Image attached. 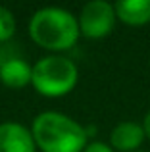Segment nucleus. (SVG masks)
Segmentation results:
<instances>
[{
    "label": "nucleus",
    "mask_w": 150,
    "mask_h": 152,
    "mask_svg": "<svg viewBox=\"0 0 150 152\" xmlns=\"http://www.w3.org/2000/svg\"><path fill=\"white\" fill-rule=\"evenodd\" d=\"M31 135L42 152H83L89 145V131L60 112H41L31 123Z\"/></svg>",
    "instance_id": "obj_1"
},
{
    "label": "nucleus",
    "mask_w": 150,
    "mask_h": 152,
    "mask_svg": "<svg viewBox=\"0 0 150 152\" xmlns=\"http://www.w3.org/2000/svg\"><path fill=\"white\" fill-rule=\"evenodd\" d=\"M29 35L39 46L52 52L68 50L81 37L77 18L60 6L39 8L29 19Z\"/></svg>",
    "instance_id": "obj_2"
},
{
    "label": "nucleus",
    "mask_w": 150,
    "mask_h": 152,
    "mask_svg": "<svg viewBox=\"0 0 150 152\" xmlns=\"http://www.w3.org/2000/svg\"><path fill=\"white\" fill-rule=\"evenodd\" d=\"M79 69L75 62L62 54H48L39 58L31 69V85L42 96H64L77 85Z\"/></svg>",
    "instance_id": "obj_3"
},
{
    "label": "nucleus",
    "mask_w": 150,
    "mask_h": 152,
    "mask_svg": "<svg viewBox=\"0 0 150 152\" xmlns=\"http://www.w3.org/2000/svg\"><path fill=\"white\" fill-rule=\"evenodd\" d=\"M116 19L114 4L106 0H90L81 8V14L77 15L79 31L87 39H102L110 35L116 25Z\"/></svg>",
    "instance_id": "obj_4"
},
{
    "label": "nucleus",
    "mask_w": 150,
    "mask_h": 152,
    "mask_svg": "<svg viewBox=\"0 0 150 152\" xmlns=\"http://www.w3.org/2000/svg\"><path fill=\"white\" fill-rule=\"evenodd\" d=\"M0 152H37L31 129L19 121L0 123Z\"/></svg>",
    "instance_id": "obj_5"
},
{
    "label": "nucleus",
    "mask_w": 150,
    "mask_h": 152,
    "mask_svg": "<svg viewBox=\"0 0 150 152\" xmlns=\"http://www.w3.org/2000/svg\"><path fill=\"white\" fill-rule=\"evenodd\" d=\"M146 139L143 129V123L137 121H119L114 125L112 133H110V142H112L114 150L119 152H135L139 150V146L143 145V141Z\"/></svg>",
    "instance_id": "obj_6"
},
{
    "label": "nucleus",
    "mask_w": 150,
    "mask_h": 152,
    "mask_svg": "<svg viewBox=\"0 0 150 152\" xmlns=\"http://www.w3.org/2000/svg\"><path fill=\"white\" fill-rule=\"evenodd\" d=\"M31 69L33 66H29L19 56L6 58L0 64V81L12 89H21L31 83Z\"/></svg>",
    "instance_id": "obj_7"
},
{
    "label": "nucleus",
    "mask_w": 150,
    "mask_h": 152,
    "mask_svg": "<svg viewBox=\"0 0 150 152\" xmlns=\"http://www.w3.org/2000/svg\"><path fill=\"white\" fill-rule=\"evenodd\" d=\"M116 18L127 25H144L150 21V0H117Z\"/></svg>",
    "instance_id": "obj_8"
},
{
    "label": "nucleus",
    "mask_w": 150,
    "mask_h": 152,
    "mask_svg": "<svg viewBox=\"0 0 150 152\" xmlns=\"http://www.w3.org/2000/svg\"><path fill=\"white\" fill-rule=\"evenodd\" d=\"M15 33V18L6 6H0V42L10 41Z\"/></svg>",
    "instance_id": "obj_9"
},
{
    "label": "nucleus",
    "mask_w": 150,
    "mask_h": 152,
    "mask_svg": "<svg viewBox=\"0 0 150 152\" xmlns=\"http://www.w3.org/2000/svg\"><path fill=\"white\" fill-rule=\"evenodd\" d=\"M83 152H116L110 145H106V142H100V141H92L89 142V145L85 146V150Z\"/></svg>",
    "instance_id": "obj_10"
},
{
    "label": "nucleus",
    "mask_w": 150,
    "mask_h": 152,
    "mask_svg": "<svg viewBox=\"0 0 150 152\" xmlns=\"http://www.w3.org/2000/svg\"><path fill=\"white\" fill-rule=\"evenodd\" d=\"M143 129H144L146 139H150V110L146 112V115H144V119H143Z\"/></svg>",
    "instance_id": "obj_11"
},
{
    "label": "nucleus",
    "mask_w": 150,
    "mask_h": 152,
    "mask_svg": "<svg viewBox=\"0 0 150 152\" xmlns=\"http://www.w3.org/2000/svg\"><path fill=\"white\" fill-rule=\"evenodd\" d=\"M135 152H144V150H135Z\"/></svg>",
    "instance_id": "obj_12"
}]
</instances>
